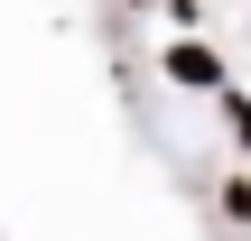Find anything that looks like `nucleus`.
Returning a JSON list of instances; mask_svg holds the SVG:
<instances>
[{"label":"nucleus","mask_w":251,"mask_h":241,"mask_svg":"<svg viewBox=\"0 0 251 241\" xmlns=\"http://www.w3.org/2000/svg\"><path fill=\"white\" fill-rule=\"evenodd\" d=\"M158 74H168L177 93H224V84H233V65H224L205 37H168V46H158Z\"/></svg>","instance_id":"obj_1"},{"label":"nucleus","mask_w":251,"mask_h":241,"mask_svg":"<svg viewBox=\"0 0 251 241\" xmlns=\"http://www.w3.org/2000/svg\"><path fill=\"white\" fill-rule=\"evenodd\" d=\"M214 102H224V130H233V149L251 158V93H242V84H224Z\"/></svg>","instance_id":"obj_2"}]
</instances>
